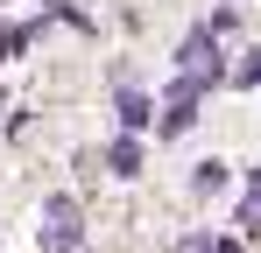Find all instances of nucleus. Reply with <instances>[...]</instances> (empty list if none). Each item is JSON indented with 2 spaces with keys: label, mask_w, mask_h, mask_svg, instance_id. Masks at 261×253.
Instances as JSON below:
<instances>
[{
  "label": "nucleus",
  "mask_w": 261,
  "mask_h": 253,
  "mask_svg": "<svg viewBox=\"0 0 261 253\" xmlns=\"http://www.w3.org/2000/svg\"><path fill=\"white\" fill-rule=\"evenodd\" d=\"M43 253H78V204L71 197H49L43 204Z\"/></svg>",
  "instance_id": "1"
},
{
  "label": "nucleus",
  "mask_w": 261,
  "mask_h": 253,
  "mask_svg": "<svg viewBox=\"0 0 261 253\" xmlns=\"http://www.w3.org/2000/svg\"><path fill=\"white\" fill-rule=\"evenodd\" d=\"M148 120H155V106H148L141 91H120V126H127V134H141Z\"/></svg>",
  "instance_id": "2"
},
{
  "label": "nucleus",
  "mask_w": 261,
  "mask_h": 253,
  "mask_svg": "<svg viewBox=\"0 0 261 253\" xmlns=\"http://www.w3.org/2000/svg\"><path fill=\"white\" fill-rule=\"evenodd\" d=\"M106 162H113V176H141V148H134V141H113Z\"/></svg>",
  "instance_id": "3"
},
{
  "label": "nucleus",
  "mask_w": 261,
  "mask_h": 253,
  "mask_svg": "<svg viewBox=\"0 0 261 253\" xmlns=\"http://www.w3.org/2000/svg\"><path fill=\"white\" fill-rule=\"evenodd\" d=\"M191 183H198V190H226V162H198Z\"/></svg>",
  "instance_id": "4"
},
{
  "label": "nucleus",
  "mask_w": 261,
  "mask_h": 253,
  "mask_svg": "<svg viewBox=\"0 0 261 253\" xmlns=\"http://www.w3.org/2000/svg\"><path fill=\"white\" fill-rule=\"evenodd\" d=\"M240 232H261V190H247V204H240Z\"/></svg>",
  "instance_id": "5"
},
{
  "label": "nucleus",
  "mask_w": 261,
  "mask_h": 253,
  "mask_svg": "<svg viewBox=\"0 0 261 253\" xmlns=\"http://www.w3.org/2000/svg\"><path fill=\"white\" fill-rule=\"evenodd\" d=\"M254 78H261V49H247V64L233 71V84H254Z\"/></svg>",
  "instance_id": "6"
},
{
  "label": "nucleus",
  "mask_w": 261,
  "mask_h": 253,
  "mask_svg": "<svg viewBox=\"0 0 261 253\" xmlns=\"http://www.w3.org/2000/svg\"><path fill=\"white\" fill-rule=\"evenodd\" d=\"M212 253H240V246H233V239H219V246H212Z\"/></svg>",
  "instance_id": "7"
}]
</instances>
